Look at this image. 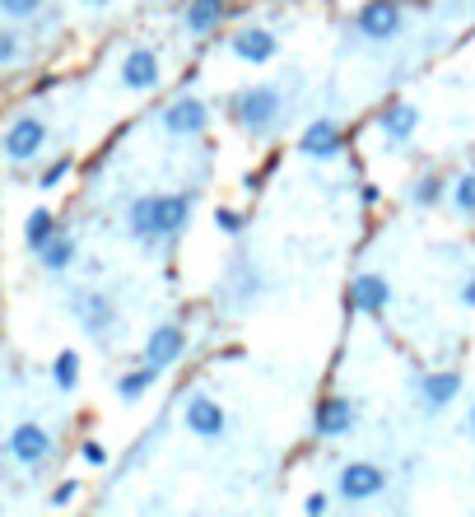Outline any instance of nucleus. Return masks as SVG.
I'll use <instances>...</instances> for the list:
<instances>
[{
  "label": "nucleus",
  "mask_w": 475,
  "mask_h": 517,
  "mask_svg": "<svg viewBox=\"0 0 475 517\" xmlns=\"http://www.w3.org/2000/svg\"><path fill=\"white\" fill-rule=\"evenodd\" d=\"M280 108H285V98L275 84H257V89H243V94L233 98V117L243 122V131L252 136H266L280 126Z\"/></svg>",
  "instance_id": "nucleus-2"
},
{
  "label": "nucleus",
  "mask_w": 475,
  "mask_h": 517,
  "mask_svg": "<svg viewBox=\"0 0 475 517\" xmlns=\"http://www.w3.org/2000/svg\"><path fill=\"white\" fill-rule=\"evenodd\" d=\"M10 452L19 466H42L52 457V434H47L42 424H19L10 434Z\"/></svg>",
  "instance_id": "nucleus-7"
},
{
  "label": "nucleus",
  "mask_w": 475,
  "mask_h": 517,
  "mask_svg": "<svg viewBox=\"0 0 475 517\" xmlns=\"http://www.w3.org/2000/svg\"><path fill=\"white\" fill-rule=\"evenodd\" d=\"M215 229L229 233V238H238V233L247 229V215H238V210H224V205H219V210H215Z\"/></svg>",
  "instance_id": "nucleus-25"
},
{
  "label": "nucleus",
  "mask_w": 475,
  "mask_h": 517,
  "mask_svg": "<svg viewBox=\"0 0 475 517\" xmlns=\"http://www.w3.org/2000/svg\"><path fill=\"white\" fill-rule=\"evenodd\" d=\"M42 145H47V126H42L38 117H19V122H10L5 140H0V150H5L10 164H28V159H38Z\"/></svg>",
  "instance_id": "nucleus-5"
},
{
  "label": "nucleus",
  "mask_w": 475,
  "mask_h": 517,
  "mask_svg": "<svg viewBox=\"0 0 475 517\" xmlns=\"http://www.w3.org/2000/svg\"><path fill=\"white\" fill-rule=\"evenodd\" d=\"M466 429H471V438H475V401H471V420H466Z\"/></svg>",
  "instance_id": "nucleus-34"
},
{
  "label": "nucleus",
  "mask_w": 475,
  "mask_h": 517,
  "mask_svg": "<svg viewBox=\"0 0 475 517\" xmlns=\"http://www.w3.org/2000/svg\"><path fill=\"white\" fill-rule=\"evenodd\" d=\"M187 429L196 438H224L229 420H224V406H219L215 396H187Z\"/></svg>",
  "instance_id": "nucleus-6"
},
{
  "label": "nucleus",
  "mask_w": 475,
  "mask_h": 517,
  "mask_svg": "<svg viewBox=\"0 0 475 517\" xmlns=\"http://www.w3.org/2000/svg\"><path fill=\"white\" fill-rule=\"evenodd\" d=\"M42 0H0V14H10V19H28V14H38Z\"/></svg>",
  "instance_id": "nucleus-26"
},
{
  "label": "nucleus",
  "mask_w": 475,
  "mask_h": 517,
  "mask_svg": "<svg viewBox=\"0 0 475 517\" xmlns=\"http://www.w3.org/2000/svg\"><path fill=\"white\" fill-rule=\"evenodd\" d=\"M70 308H75V317H80V327L89 331V336H108L112 331V303L103 299V294H75Z\"/></svg>",
  "instance_id": "nucleus-13"
},
{
  "label": "nucleus",
  "mask_w": 475,
  "mask_h": 517,
  "mask_svg": "<svg viewBox=\"0 0 475 517\" xmlns=\"http://www.w3.org/2000/svg\"><path fill=\"white\" fill-rule=\"evenodd\" d=\"M448 196H452V210H457L462 219H471V215H475V168H471V173H462L457 182H452Z\"/></svg>",
  "instance_id": "nucleus-23"
},
{
  "label": "nucleus",
  "mask_w": 475,
  "mask_h": 517,
  "mask_svg": "<svg viewBox=\"0 0 475 517\" xmlns=\"http://www.w3.org/2000/svg\"><path fill=\"white\" fill-rule=\"evenodd\" d=\"M52 378H56V387H61V392H70V387L80 382V354H75V350H61V354H56Z\"/></svg>",
  "instance_id": "nucleus-24"
},
{
  "label": "nucleus",
  "mask_w": 475,
  "mask_h": 517,
  "mask_svg": "<svg viewBox=\"0 0 475 517\" xmlns=\"http://www.w3.org/2000/svg\"><path fill=\"white\" fill-rule=\"evenodd\" d=\"M382 136L392 140V145H406L415 136V126H420V108L415 103H392V108L382 112Z\"/></svg>",
  "instance_id": "nucleus-16"
},
{
  "label": "nucleus",
  "mask_w": 475,
  "mask_h": 517,
  "mask_svg": "<svg viewBox=\"0 0 475 517\" xmlns=\"http://www.w3.org/2000/svg\"><path fill=\"white\" fill-rule=\"evenodd\" d=\"M80 457H84V462H89V466H103V462H108V452L98 448V443H84V448H80Z\"/></svg>",
  "instance_id": "nucleus-29"
},
{
  "label": "nucleus",
  "mask_w": 475,
  "mask_h": 517,
  "mask_svg": "<svg viewBox=\"0 0 475 517\" xmlns=\"http://www.w3.org/2000/svg\"><path fill=\"white\" fill-rule=\"evenodd\" d=\"M66 168H70V164H56V168H52V173L42 177V182H47V187H52V182H61V177H66Z\"/></svg>",
  "instance_id": "nucleus-32"
},
{
  "label": "nucleus",
  "mask_w": 475,
  "mask_h": 517,
  "mask_svg": "<svg viewBox=\"0 0 475 517\" xmlns=\"http://www.w3.org/2000/svg\"><path fill=\"white\" fill-rule=\"evenodd\" d=\"M84 5H108V0H84Z\"/></svg>",
  "instance_id": "nucleus-35"
},
{
  "label": "nucleus",
  "mask_w": 475,
  "mask_h": 517,
  "mask_svg": "<svg viewBox=\"0 0 475 517\" xmlns=\"http://www.w3.org/2000/svg\"><path fill=\"white\" fill-rule=\"evenodd\" d=\"M205 122H210V112H205L201 98H177V103H168V112H163V126H168L173 136H201Z\"/></svg>",
  "instance_id": "nucleus-9"
},
{
  "label": "nucleus",
  "mask_w": 475,
  "mask_h": 517,
  "mask_svg": "<svg viewBox=\"0 0 475 517\" xmlns=\"http://www.w3.org/2000/svg\"><path fill=\"white\" fill-rule=\"evenodd\" d=\"M75 494H80V485H75V480H66V485H61V490L52 494V504H56V508H66L70 499H75Z\"/></svg>",
  "instance_id": "nucleus-28"
},
{
  "label": "nucleus",
  "mask_w": 475,
  "mask_h": 517,
  "mask_svg": "<svg viewBox=\"0 0 475 517\" xmlns=\"http://www.w3.org/2000/svg\"><path fill=\"white\" fill-rule=\"evenodd\" d=\"M401 19H406V14H401L396 0H368L364 10L354 14V28H359L368 42H392L396 33H401Z\"/></svg>",
  "instance_id": "nucleus-4"
},
{
  "label": "nucleus",
  "mask_w": 475,
  "mask_h": 517,
  "mask_svg": "<svg viewBox=\"0 0 475 517\" xmlns=\"http://www.w3.org/2000/svg\"><path fill=\"white\" fill-rule=\"evenodd\" d=\"M340 145H345V136H340V126L331 122V117H317V122L299 136V150L308 154V159H336Z\"/></svg>",
  "instance_id": "nucleus-10"
},
{
  "label": "nucleus",
  "mask_w": 475,
  "mask_h": 517,
  "mask_svg": "<svg viewBox=\"0 0 475 517\" xmlns=\"http://www.w3.org/2000/svg\"><path fill=\"white\" fill-rule=\"evenodd\" d=\"M154 382H159V368L145 364V368H136V373H126V378L117 382V396H122V401H140V396L150 392Z\"/></svg>",
  "instance_id": "nucleus-20"
},
{
  "label": "nucleus",
  "mask_w": 475,
  "mask_h": 517,
  "mask_svg": "<svg viewBox=\"0 0 475 517\" xmlns=\"http://www.w3.org/2000/svg\"><path fill=\"white\" fill-rule=\"evenodd\" d=\"M313 429H317V438H345L354 429V406L345 401V396H331V401H322Z\"/></svg>",
  "instance_id": "nucleus-14"
},
{
  "label": "nucleus",
  "mask_w": 475,
  "mask_h": 517,
  "mask_svg": "<svg viewBox=\"0 0 475 517\" xmlns=\"http://www.w3.org/2000/svg\"><path fill=\"white\" fill-rule=\"evenodd\" d=\"M233 52L243 56V61H252V66H261V61H271L275 56V33H266V28H247V33L233 38Z\"/></svg>",
  "instance_id": "nucleus-17"
},
{
  "label": "nucleus",
  "mask_w": 475,
  "mask_h": 517,
  "mask_svg": "<svg viewBox=\"0 0 475 517\" xmlns=\"http://www.w3.org/2000/svg\"><path fill=\"white\" fill-rule=\"evenodd\" d=\"M308 513H326V494H313V499H308Z\"/></svg>",
  "instance_id": "nucleus-33"
},
{
  "label": "nucleus",
  "mask_w": 475,
  "mask_h": 517,
  "mask_svg": "<svg viewBox=\"0 0 475 517\" xmlns=\"http://www.w3.org/2000/svg\"><path fill=\"white\" fill-rule=\"evenodd\" d=\"M38 257H42V266H47L52 275H61L70 261H75V238H56V233H52V243L42 247Z\"/></svg>",
  "instance_id": "nucleus-22"
},
{
  "label": "nucleus",
  "mask_w": 475,
  "mask_h": 517,
  "mask_svg": "<svg viewBox=\"0 0 475 517\" xmlns=\"http://www.w3.org/2000/svg\"><path fill=\"white\" fill-rule=\"evenodd\" d=\"M387 490V476H382V466L373 462H345L336 476V494L345 504H368V499H378Z\"/></svg>",
  "instance_id": "nucleus-3"
},
{
  "label": "nucleus",
  "mask_w": 475,
  "mask_h": 517,
  "mask_svg": "<svg viewBox=\"0 0 475 517\" xmlns=\"http://www.w3.org/2000/svg\"><path fill=\"white\" fill-rule=\"evenodd\" d=\"M191 219V196H140L131 205V233L140 243L154 238H177Z\"/></svg>",
  "instance_id": "nucleus-1"
},
{
  "label": "nucleus",
  "mask_w": 475,
  "mask_h": 517,
  "mask_svg": "<svg viewBox=\"0 0 475 517\" xmlns=\"http://www.w3.org/2000/svg\"><path fill=\"white\" fill-rule=\"evenodd\" d=\"M359 201H364V205H378V201H382L378 182H368V187H359Z\"/></svg>",
  "instance_id": "nucleus-30"
},
{
  "label": "nucleus",
  "mask_w": 475,
  "mask_h": 517,
  "mask_svg": "<svg viewBox=\"0 0 475 517\" xmlns=\"http://www.w3.org/2000/svg\"><path fill=\"white\" fill-rule=\"evenodd\" d=\"M462 396V373H429V378H420V401L429 410H448L452 401Z\"/></svg>",
  "instance_id": "nucleus-15"
},
{
  "label": "nucleus",
  "mask_w": 475,
  "mask_h": 517,
  "mask_svg": "<svg viewBox=\"0 0 475 517\" xmlns=\"http://www.w3.org/2000/svg\"><path fill=\"white\" fill-rule=\"evenodd\" d=\"M387 303H392V285H387L382 275L364 271V275H359V280L350 285V308H354V313H373V317H378Z\"/></svg>",
  "instance_id": "nucleus-8"
},
{
  "label": "nucleus",
  "mask_w": 475,
  "mask_h": 517,
  "mask_svg": "<svg viewBox=\"0 0 475 517\" xmlns=\"http://www.w3.org/2000/svg\"><path fill=\"white\" fill-rule=\"evenodd\" d=\"M122 84L126 89H136V94L154 89V84H159V56H154L150 47H131L126 61H122Z\"/></svg>",
  "instance_id": "nucleus-11"
},
{
  "label": "nucleus",
  "mask_w": 475,
  "mask_h": 517,
  "mask_svg": "<svg viewBox=\"0 0 475 517\" xmlns=\"http://www.w3.org/2000/svg\"><path fill=\"white\" fill-rule=\"evenodd\" d=\"M443 196H448V187H443V177L438 173H424L420 182L410 187V205H420V210H434Z\"/></svg>",
  "instance_id": "nucleus-21"
},
{
  "label": "nucleus",
  "mask_w": 475,
  "mask_h": 517,
  "mask_svg": "<svg viewBox=\"0 0 475 517\" xmlns=\"http://www.w3.org/2000/svg\"><path fill=\"white\" fill-rule=\"evenodd\" d=\"M182 345H187V331L168 322V327H159V331L150 336V341H145V364H154V368L163 373L168 364H177V354H182Z\"/></svg>",
  "instance_id": "nucleus-12"
},
{
  "label": "nucleus",
  "mask_w": 475,
  "mask_h": 517,
  "mask_svg": "<svg viewBox=\"0 0 475 517\" xmlns=\"http://www.w3.org/2000/svg\"><path fill=\"white\" fill-rule=\"evenodd\" d=\"M462 303H466V308H471V313H475V271L466 275V285H462Z\"/></svg>",
  "instance_id": "nucleus-31"
},
{
  "label": "nucleus",
  "mask_w": 475,
  "mask_h": 517,
  "mask_svg": "<svg viewBox=\"0 0 475 517\" xmlns=\"http://www.w3.org/2000/svg\"><path fill=\"white\" fill-rule=\"evenodd\" d=\"M52 233H56L52 210H33V215L24 219V243H28V252H42V247L52 243Z\"/></svg>",
  "instance_id": "nucleus-19"
},
{
  "label": "nucleus",
  "mask_w": 475,
  "mask_h": 517,
  "mask_svg": "<svg viewBox=\"0 0 475 517\" xmlns=\"http://www.w3.org/2000/svg\"><path fill=\"white\" fill-rule=\"evenodd\" d=\"M14 56H19V42H14L10 33H0V66H10Z\"/></svg>",
  "instance_id": "nucleus-27"
},
{
  "label": "nucleus",
  "mask_w": 475,
  "mask_h": 517,
  "mask_svg": "<svg viewBox=\"0 0 475 517\" xmlns=\"http://www.w3.org/2000/svg\"><path fill=\"white\" fill-rule=\"evenodd\" d=\"M224 14H229V5H224V0H191V5H187V33L205 38L210 28L224 24Z\"/></svg>",
  "instance_id": "nucleus-18"
}]
</instances>
